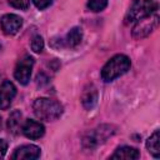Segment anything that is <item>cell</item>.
I'll return each mask as SVG.
<instances>
[{"label":"cell","instance_id":"cell-2","mask_svg":"<svg viewBox=\"0 0 160 160\" xmlns=\"http://www.w3.org/2000/svg\"><path fill=\"white\" fill-rule=\"evenodd\" d=\"M130 59L126 55L118 54L112 56L102 68L101 70V78L104 81H111L122 74H125L130 69Z\"/></svg>","mask_w":160,"mask_h":160},{"label":"cell","instance_id":"cell-5","mask_svg":"<svg viewBox=\"0 0 160 160\" xmlns=\"http://www.w3.org/2000/svg\"><path fill=\"white\" fill-rule=\"evenodd\" d=\"M158 24H159V15L156 12L151 14V15L136 21V25L132 29V36L135 39L146 38L149 34L152 32V30L158 26Z\"/></svg>","mask_w":160,"mask_h":160},{"label":"cell","instance_id":"cell-11","mask_svg":"<svg viewBox=\"0 0 160 160\" xmlns=\"http://www.w3.org/2000/svg\"><path fill=\"white\" fill-rule=\"evenodd\" d=\"M140 152L138 149L131 146H120L111 155V159H124V160H136L139 159Z\"/></svg>","mask_w":160,"mask_h":160},{"label":"cell","instance_id":"cell-20","mask_svg":"<svg viewBox=\"0 0 160 160\" xmlns=\"http://www.w3.org/2000/svg\"><path fill=\"white\" fill-rule=\"evenodd\" d=\"M8 150V142L4 139H0V159L4 158V155L6 154Z\"/></svg>","mask_w":160,"mask_h":160},{"label":"cell","instance_id":"cell-12","mask_svg":"<svg viewBox=\"0 0 160 160\" xmlns=\"http://www.w3.org/2000/svg\"><path fill=\"white\" fill-rule=\"evenodd\" d=\"M96 101H98V90L94 85H89L88 88H85V90L82 92L81 102H82L85 109L90 110L95 106Z\"/></svg>","mask_w":160,"mask_h":160},{"label":"cell","instance_id":"cell-13","mask_svg":"<svg viewBox=\"0 0 160 160\" xmlns=\"http://www.w3.org/2000/svg\"><path fill=\"white\" fill-rule=\"evenodd\" d=\"M6 126H8L9 132H11L14 135H16V134L20 132V130L22 128V114H21L20 110H14L10 114V116L8 119Z\"/></svg>","mask_w":160,"mask_h":160},{"label":"cell","instance_id":"cell-7","mask_svg":"<svg viewBox=\"0 0 160 160\" xmlns=\"http://www.w3.org/2000/svg\"><path fill=\"white\" fill-rule=\"evenodd\" d=\"M0 24H1L2 31L6 35H14L22 26V19L15 14H6L1 18Z\"/></svg>","mask_w":160,"mask_h":160},{"label":"cell","instance_id":"cell-19","mask_svg":"<svg viewBox=\"0 0 160 160\" xmlns=\"http://www.w3.org/2000/svg\"><path fill=\"white\" fill-rule=\"evenodd\" d=\"M32 2L35 4V6L38 9L42 10V9H46L48 6H50L51 2H52V0H32Z\"/></svg>","mask_w":160,"mask_h":160},{"label":"cell","instance_id":"cell-16","mask_svg":"<svg viewBox=\"0 0 160 160\" xmlns=\"http://www.w3.org/2000/svg\"><path fill=\"white\" fill-rule=\"evenodd\" d=\"M106 5H108V0H89L88 1V8L95 12L104 10Z\"/></svg>","mask_w":160,"mask_h":160},{"label":"cell","instance_id":"cell-9","mask_svg":"<svg viewBox=\"0 0 160 160\" xmlns=\"http://www.w3.org/2000/svg\"><path fill=\"white\" fill-rule=\"evenodd\" d=\"M40 156V148L36 145H22L15 149L11 155L14 160H35Z\"/></svg>","mask_w":160,"mask_h":160},{"label":"cell","instance_id":"cell-6","mask_svg":"<svg viewBox=\"0 0 160 160\" xmlns=\"http://www.w3.org/2000/svg\"><path fill=\"white\" fill-rule=\"evenodd\" d=\"M32 66H34V59L29 55L24 56L16 65L15 68V71H14V76L15 79L22 84V85H26L30 80V76H31V71H32Z\"/></svg>","mask_w":160,"mask_h":160},{"label":"cell","instance_id":"cell-10","mask_svg":"<svg viewBox=\"0 0 160 160\" xmlns=\"http://www.w3.org/2000/svg\"><path fill=\"white\" fill-rule=\"evenodd\" d=\"M21 131L22 134L28 138V139H40L44 132H45V128L42 124L35 121V120H31V119H28L25 120V122L22 124V128H21Z\"/></svg>","mask_w":160,"mask_h":160},{"label":"cell","instance_id":"cell-17","mask_svg":"<svg viewBox=\"0 0 160 160\" xmlns=\"http://www.w3.org/2000/svg\"><path fill=\"white\" fill-rule=\"evenodd\" d=\"M31 49L35 51V52H41L42 49H44V40L40 35H35L32 39H31Z\"/></svg>","mask_w":160,"mask_h":160},{"label":"cell","instance_id":"cell-21","mask_svg":"<svg viewBox=\"0 0 160 160\" xmlns=\"http://www.w3.org/2000/svg\"><path fill=\"white\" fill-rule=\"evenodd\" d=\"M0 129H1V118H0Z\"/></svg>","mask_w":160,"mask_h":160},{"label":"cell","instance_id":"cell-1","mask_svg":"<svg viewBox=\"0 0 160 160\" xmlns=\"http://www.w3.org/2000/svg\"><path fill=\"white\" fill-rule=\"evenodd\" d=\"M32 109L36 118L45 121H54L62 114V105L59 101L48 98L36 99L32 104Z\"/></svg>","mask_w":160,"mask_h":160},{"label":"cell","instance_id":"cell-18","mask_svg":"<svg viewBox=\"0 0 160 160\" xmlns=\"http://www.w3.org/2000/svg\"><path fill=\"white\" fill-rule=\"evenodd\" d=\"M10 5H12L16 9H28L29 8V0H9Z\"/></svg>","mask_w":160,"mask_h":160},{"label":"cell","instance_id":"cell-8","mask_svg":"<svg viewBox=\"0 0 160 160\" xmlns=\"http://www.w3.org/2000/svg\"><path fill=\"white\" fill-rule=\"evenodd\" d=\"M15 95H16L15 85L11 81L5 80L0 85V109L1 110H6L11 105L12 99L15 98Z\"/></svg>","mask_w":160,"mask_h":160},{"label":"cell","instance_id":"cell-4","mask_svg":"<svg viewBox=\"0 0 160 160\" xmlns=\"http://www.w3.org/2000/svg\"><path fill=\"white\" fill-rule=\"evenodd\" d=\"M115 126L105 124V125H100L95 129H92L91 131H89L84 139H82V145L86 149H95L96 146H99L100 144L105 142L110 136H112L115 134Z\"/></svg>","mask_w":160,"mask_h":160},{"label":"cell","instance_id":"cell-14","mask_svg":"<svg viewBox=\"0 0 160 160\" xmlns=\"http://www.w3.org/2000/svg\"><path fill=\"white\" fill-rule=\"evenodd\" d=\"M81 39H82V30L80 28L75 26L66 34L65 40H61L62 41V48L64 46H66V48H76L81 42Z\"/></svg>","mask_w":160,"mask_h":160},{"label":"cell","instance_id":"cell-3","mask_svg":"<svg viewBox=\"0 0 160 160\" xmlns=\"http://www.w3.org/2000/svg\"><path fill=\"white\" fill-rule=\"evenodd\" d=\"M158 2L155 0H136L134 4L130 6L126 16H125V22H136L151 14H155L158 11Z\"/></svg>","mask_w":160,"mask_h":160},{"label":"cell","instance_id":"cell-15","mask_svg":"<svg viewBox=\"0 0 160 160\" xmlns=\"http://www.w3.org/2000/svg\"><path fill=\"white\" fill-rule=\"evenodd\" d=\"M146 149L154 158L160 156V138H159V130H155L154 134L146 140Z\"/></svg>","mask_w":160,"mask_h":160}]
</instances>
